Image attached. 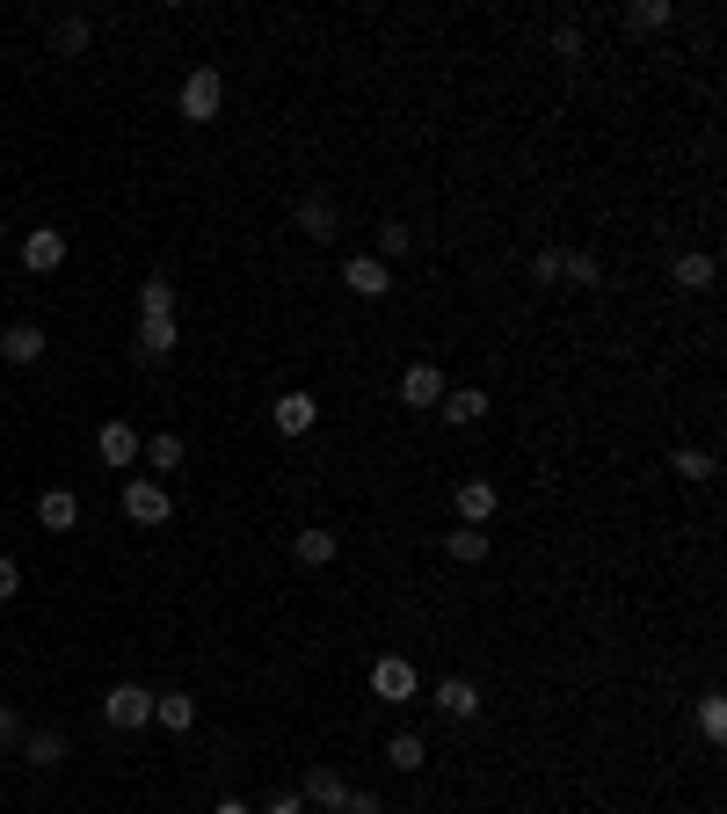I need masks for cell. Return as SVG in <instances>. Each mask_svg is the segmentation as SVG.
Listing matches in <instances>:
<instances>
[{
  "label": "cell",
  "instance_id": "1",
  "mask_svg": "<svg viewBox=\"0 0 727 814\" xmlns=\"http://www.w3.org/2000/svg\"><path fill=\"white\" fill-rule=\"evenodd\" d=\"M219 103H225L219 66H197L190 81H182V117H190V124H211V117H219Z\"/></svg>",
  "mask_w": 727,
  "mask_h": 814
},
{
  "label": "cell",
  "instance_id": "2",
  "mask_svg": "<svg viewBox=\"0 0 727 814\" xmlns=\"http://www.w3.org/2000/svg\"><path fill=\"white\" fill-rule=\"evenodd\" d=\"M103 720H109V728H124V734L146 728V720H154V691H146V684H117V691L103 698Z\"/></svg>",
  "mask_w": 727,
  "mask_h": 814
},
{
  "label": "cell",
  "instance_id": "3",
  "mask_svg": "<svg viewBox=\"0 0 727 814\" xmlns=\"http://www.w3.org/2000/svg\"><path fill=\"white\" fill-rule=\"evenodd\" d=\"M124 517H131V524H168L175 517L168 487H160V480H131V487H124Z\"/></svg>",
  "mask_w": 727,
  "mask_h": 814
},
{
  "label": "cell",
  "instance_id": "4",
  "mask_svg": "<svg viewBox=\"0 0 727 814\" xmlns=\"http://www.w3.org/2000/svg\"><path fill=\"white\" fill-rule=\"evenodd\" d=\"M59 262H66V233H59V225H36V233H22V269L52 277Z\"/></svg>",
  "mask_w": 727,
  "mask_h": 814
},
{
  "label": "cell",
  "instance_id": "5",
  "mask_svg": "<svg viewBox=\"0 0 727 814\" xmlns=\"http://www.w3.org/2000/svg\"><path fill=\"white\" fill-rule=\"evenodd\" d=\"M371 691H379L386 706H408V698H415V669H408L400 655H379L371 662Z\"/></svg>",
  "mask_w": 727,
  "mask_h": 814
},
{
  "label": "cell",
  "instance_id": "6",
  "mask_svg": "<svg viewBox=\"0 0 727 814\" xmlns=\"http://www.w3.org/2000/svg\"><path fill=\"white\" fill-rule=\"evenodd\" d=\"M343 284H349L357 298H386V292H393V269H386L379 255H349V262H343Z\"/></svg>",
  "mask_w": 727,
  "mask_h": 814
},
{
  "label": "cell",
  "instance_id": "7",
  "mask_svg": "<svg viewBox=\"0 0 727 814\" xmlns=\"http://www.w3.org/2000/svg\"><path fill=\"white\" fill-rule=\"evenodd\" d=\"M0 357H8V364H15V371L44 364V328H36V320H15V328L0 335Z\"/></svg>",
  "mask_w": 727,
  "mask_h": 814
},
{
  "label": "cell",
  "instance_id": "8",
  "mask_svg": "<svg viewBox=\"0 0 727 814\" xmlns=\"http://www.w3.org/2000/svg\"><path fill=\"white\" fill-rule=\"evenodd\" d=\"M36 524H44V531H73V524H81V495H73V487H44V495H36Z\"/></svg>",
  "mask_w": 727,
  "mask_h": 814
},
{
  "label": "cell",
  "instance_id": "9",
  "mask_svg": "<svg viewBox=\"0 0 727 814\" xmlns=\"http://www.w3.org/2000/svg\"><path fill=\"white\" fill-rule=\"evenodd\" d=\"M444 393H451V385H444L436 364H408V379H400V400H408V408H436Z\"/></svg>",
  "mask_w": 727,
  "mask_h": 814
},
{
  "label": "cell",
  "instance_id": "10",
  "mask_svg": "<svg viewBox=\"0 0 727 814\" xmlns=\"http://www.w3.org/2000/svg\"><path fill=\"white\" fill-rule=\"evenodd\" d=\"M95 451H103V466H131V458H139V430H131V422H103V430H95Z\"/></svg>",
  "mask_w": 727,
  "mask_h": 814
},
{
  "label": "cell",
  "instance_id": "11",
  "mask_svg": "<svg viewBox=\"0 0 727 814\" xmlns=\"http://www.w3.org/2000/svg\"><path fill=\"white\" fill-rule=\"evenodd\" d=\"M320 422V400L313 393H277V436H306Z\"/></svg>",
  "mask_w": 727,
  "mask_h": 814
},
{
  "label": "cell",
  "instance_id": "12",
  "mask_svg": "<svg viewBox=\"0 0 727 814\" xmlns=\"http://www.w3.org/2000/svg\"><path fill=\"white\" fill-rule=\"evenodd\" d=\"M298 800H306V807H343V800H349V785L335 779L328 763H313L306 779H298Z\"/></svg>",
  "mask_w": 727,
  "mask_h": 814
},
{
  "label": "cell",
  "instance_id": "13",
  "mask_svg": "<svg viewBox=\"0 0 727 814\" xmlns=\"http://www.w3.org/2000/svg\"><path fill=\"white\" fill-rule=\"evenodd\" d=\"M335 546H343V538L328 531V524H306V531L292 538V553H298V568H328L335 560Z\"/></svg>",
  "mask_w": 727,
  "mask_h": 814
},
{
  "label": "cell",
  "instance_id": "14",
  "mask_svg": "<svg viewBox=\"0 0 727 814\" xmlns=\"http://www.w3.org/2000/svg\"><path fill=\"white\" fill-rule=\"evenodd\" d=\"M436 712H444V720H473V712H481V691H473L466 676H444V684H436Z\"/></svg>",
  "mask_w": 727,
  "mask_h": 814
},
{
  "label": "cell",
  "instance_id": "15",
  "mask_svg": "<svg viewBox=\"0 0 727 814\" xmlns=\"http://www.w3.org/2000/svg\"><path fill=\"white\" fill-rule=\"evenodd\" d=\"M87 44H95V22H87V15H59L52 22V52L59 59H81Z\"/></svg>",
  "mask_w": 727,
  "mask_h": 814
},
{
  "label": "cell",
  "instance_id": "16",
  "mask_svg": "<svg viewBox=\"0 0 727 814\" xmlns=\"http://www.w3.org/2000/svg\"><path fill=\"white\" fill-rule=\"evenodd\" d=\"M22 757H30L36 771H59V763H66V734H59V728H36V734H22Z\"/></svg>",
  "mask_w": 727,
  "mask_h": 814
},
{
  "label": "cell",
  "instance_id": "17",
  "mask_svg": "<svg viewBox=\"0 0 727 814\" xmlns=\"http://www.w3.org/2000/svg\"><path fill=\"white\" fill-rule=\"evenodd\" d=\"M154 720H160V728H175V734L197 728V698L190 691H154Z\"/></svg>",
  "mask_w": 727,
  "mask_h": 814
},
{
  "label": "cell",
  "instance_id": "18",
  "mask_svg": "<svg viewBox=\"0 0 727 814\" xmlns=\"http://www.w3.org/2000/svg\"><path fill=\"white\" fill-rule=\"evenodd\" d=\"M298 233H306V241H335V204L328 197H298Z\"/></svg>",
  "mask_w": 727,
  "mask_h": 814
},
{
  "label": "cell",
  "instance_id": "19",
  "mask_svg": "<svg viewBox=\"0 0 727 814\" xmlns=\"http://www.w3.org/2000/svg\"><path fill=\"white\" fill-rule=\"evenodd\" d=\"M444 553L459 560V568H481V560H487V531H481V524H459V531L444 538Z\"/></svg>",
  "mask_w": 727,
  "mask_h": 814
},
{
  "label": "cell",
  "instance_id": "20",
  "mask_svg": "<svg viewBox=\"0 0 727 814\" xmlns=\"http://www.w3.org/2000/svg\"><path fill=\"white\" fill-rule=\"evenodd\" d=\"M451 503H459V524H487V517H495V487H487V480H466Z\"/></svg>",
  "mask_w": 727,
  "mask_h": 814
},
{
  "label": "cell",
  "instance_id": "21",
  "mask_svg": "<svg viewBox=\"0 0 727 814\" xmlns=\"http://www.w3.org/2000/svg\"><path fill=\"white\" fill-rule=\"evenodd\" d=\"M436 408H444V415L459 422V430H466V422H481V415H487V393H481V385H459V393H444Z\"/></svg>",
  "mask_w": 727,
  "mask_h": 814
},
{
  "label": "cell",
  "instance_id": "22",
  "mask_svg": "<svg viewBox=\"0 0 727 814\" xmlns=\"http://www.w3.org/2000/svg\"><path fill=\"white\" fill-rule=\"evenodd\" d=\"M554 277H568V284H597L604 269H597V255H582V247H554Z\"/></svg>",
  "mask_w": 727,
  "mask_h": 814
},
{
  "label": "cell",
  "instance_id": "23",
  "mask_svg": "<svg viewBox=\"0 0 727 814\" xmlns=\"http://www.w3.org/2000/svg\"><path fill=\"white\" fill-rule=\"evenodd\" d=\"M175 349V320H139V364H160Z\"/></svg>",
  "mask_w": 727,
  "mask_h": 814
},
{
  "label": "cell",
  "instance_id": "24",
  "mask_svg": "<svg viewBox=\"0 0 727 814\" xmlns=\"http://www.w3.org/2000/svg\"><path fill=\"white\" fill-rule=\"evenodd\" d=\"M139 458H146L154 473H175V466H182V436H168V430H160V436H146V444H139Z\"/></svg>",
  "mask_w": 727,
  "mask_h": 814
},
{
  "label": "cell",
  "instance_id": "25",
  "mask_svg": "<svg viewBox=\"0 0 727 814\" xmlns=\"http://www.w3.org/2000/svg\"><path fill=\"white\" fill-rule=\"evenodd\" d=\"M139 320H175V292H168V277H146V292H139Z\"/></svg>",
  "mask_w": 727,
  "mask_h": 814
},
{
  "label": "cell",
  "instance_id": "26",
  "mask_svg": "<svg viewBox=\"0 0 727 814\" xmlns=\"http://www.w3.org/2000/svg\"><path fill=\"white\" fill-rule=\"evenodd\" d=\"M386 763H393V771H422L430 749H422V734H393V742H386Z\"/></svg>",
  "mask_w": 727,
  "mask_h": 814
},
{
  "label": "cell",
  "instance_id": "27",
  "mask_svg": "<svg viewBox=\"0 0 727 814\" xmlns=\"http://www.w3.org/2000/svg\"><path fill=\"white\" fill-rule=\"evenodd\" d=\"M676 284H684V292H706V284H713V255H676Z\"/></svg>",
  "mask_w": 727,
  "mask_h": 814
},
{
  "label": "cell",
  "instance_id": "28",
  "mask_svg": "<svg viewBox=\"0 0 727 814\" xmlns=\"http://www.w3.org/2000/svg\"><path fill=\"white\" fill-rule=\"evenodd\" d=\"M676 480H713V451H676Z\"/></svg>",
  "mask_w": 727,
  "mask_h": 814
},
{
  "label": "cell",
  "instance_id": "29",
  "mask_svg": "<svg viewBox=\"0 0 727 814\" xmlns=\"http://www.w3.org/2000/svg\"><path fill=\"white\" fill-rule=\"evenodd\" d=\"M670 15H676L670 0H641V8H625V22H633V30H662Z\"/></svg>",
  "mask_w": 727,
  "mask_h": 814
},
{
  "label": "cell",
  "instance_id": "30",
  "mask_svg": "<svg viewBox=\"0 0 727 814\" xmlns=\"http://www.w3.org/2000/svg\"><path fill=\"white\" fill-rule=\"evenodd\" d=\"M408 247H415V233H408V225H379V262H400Z\"/></svg>",
  "mask_w": 727,
  "mask_h": 814
},
{
  "label": "cell",
  "instance_id": "31",
  "mask_svg": "<svg viewBox=\"0 0 727 814\" xmlns=\"http://www.w3.org/2000/svg\"><path fill=\"white\" fill-rule=\"evenodd\" d=\"M698 728H706V742H720V734H727V698H720V691L698 706Z\"/></svg>",
  "mask_w": 727,
  "mask_h": 814
},
{
  "label": "cell",
  "instance_id": "32",
  "mask_svg": "<svg viewBox=\"0 0 727 814\" xmlns=\"http://www.w3.org/2000/svg\"><path fill=\"white\" fill-rule=\"evenodd\" d=\"M255 814H306V800H298V793H270Z\"/></svg>",
  "mask_w": 727,
  "mask_h": 814
},
{
  "label": "cell",
  "instance_id": "33",
  "mask_svg": "<svg viewBox=\"0 0 727 814\" xmlns=\"http://www.w3.org/2000/svg\"><path fill=\"white\" fill-rule=\"evenodd\" d=\"M22 742V720H15V706H0V749H15Z\"/></svg>",
  "mask_w": 727,
  "mask_h": 814
},
{
  "label": "cell",
  "instance_id": "34",
  "mask_svg": "<svg viewBox=\"0 0 727 814\" xmlns=\"http://www.w3.org/2000/svg\"><path fill=\"white\" fill-rule=\"evenodd\" d=\"M554 52L560 59H582V30H554Z\"/></svg>",
  "mask_w": 727,
  "mask_h": 814
},
{
  "label": "cell",
  "instance_id": "35",
  "mask_svg": "<svg viewBox=\"0 0 727 814\" xmlns=\"http://www.w3.org/2000/svg\"><path fill=\"white\" fill-rule=\"evenodd\" d=\"M15 590H22V568H15V560H0V604H8Z\"/></svg>",
  "mask_w": 727,
  "mask_h": 814
},
{
  "label": "cell",
  "instance_id": "36",
  "mask_svg": "<svg viewBox=\"0 0 727 814\" xmlns=\"http://www.w3.org/2000/svg\"><path fill=\"white\" fill-rule=\"evenodd\" d=\"M343 814H386V807H379V793H349Z\"/></svg>",
  "mask_w": 727,
  "mask_h": 814
},
{
  "label": "cell",
  "instance_id": "37",
  "mask_svg": "<svg viewBox=\"0 0 727 814\" xmlns=\"http://www.w3.org/2000/svg\"><path fill=\"white\" fill-rule=\"evenodd\" d=\"M219 814H255V807H247V800H219Z\"/></svg>",
  "mask_w": 727,
  "mask_h": 814
}]
</instances>
